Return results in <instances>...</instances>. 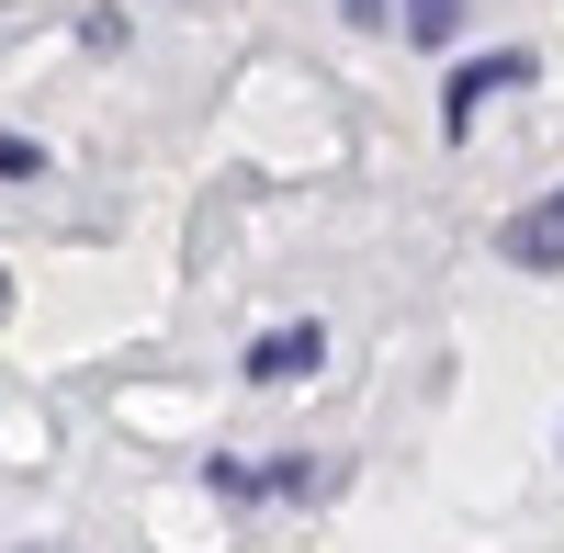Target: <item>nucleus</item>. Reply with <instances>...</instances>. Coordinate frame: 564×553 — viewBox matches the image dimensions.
<instances>
[{
  "mask_svg": "<svg viewBox=\"0 0 564 553\" xmlns=\"http://www.w3.org/2000/svg\"><path fill=\"white\" fill-rule=\"evenodd\" d=\"M542 79V57H520V45H497V57H463L452 79H441V135H475V113L497 102V90H531Z\"/></svg>",
  "mask_w": 564,
  "mask_h": 553,
  "instance_id": "obj_1",
  "label": "nucleus"
},
{
  "mask_svg": "<svg viewBox=\"0 0 564 553\" xmlns=\"http://www.w3.org/2000/svg\"><path fill=\"white\" fill-rule=\"evenodd\" d=\"M316 361H327V328H316V316H294V328L249 339V361H238V373H249V384H305Z\"/></svg>",
  "mask_w": 564,
  "mask_h": 553,
  "instance_id": "obj_2",
  "label": "nucleus"
},
{
  "mask_svg": "<svg viewBox=\"0 0 564 553\" xmlns=\"http://www.w3.org/2000/svg\"><path fill=\"white\" fill-rule=\"evenodd\" d=\"M497 249L520 260V271H564V181H553L531 215H508V238H497Z\"/></svg>",
  "mask_w": 564,
  "mask_h": 553,
  "instance_id": "obj_3",
  "label": "nucleus"
},
{
  "mask_svg": "<svg viewBox=\"0 0 564 553\" xmlns=\"http://www.w3.org/2000/svg\"><path fill=\"white\" fill-rule=\"evenodd\" d=\"M395 23H406L417 45H452V34H463V0H406V12H395Z\"/></svg>",
  "mask_w": 564,
  "mask_h": 553,
  "instance_id": "obj_4",
  "label": "nucleus"
},
{
  "mask_svg": "<svg viewBox=\"0 0 564 553\" xmlns=\"http://www.w3.org/2000/svg\"><path fill=\"white\" fill-rule=\"evenodd\" d=\"M204 486L226 497V509H249V497H271V475H260V464H238V452H226V464H204Z\"/></svg>",
  "mask_w": 564,
  "mask_h": 553,
  "instance_id": "obj_5",
  "label": "nucleus"
},
{
  "mask_svg": "<svg viewBox=\"0 0 564 553\" xmlns=\"http://www.w3.org/2000/svg\"><path fill=\"white\" fill-rule=\"evenodd\" d=\"M45 170V148H34V135H0V181H34Z\"/></svg>",
  "mask_w": 564,
  "mask_h": 553,
  "instance_id": "obj_6",
  "label": "nucleus"
},
{
  "mask_svg": "<svg viewBox=\"0 0 564 553\" xmlns=\"http://www.w3.org/2000/svg\"><path fill=\"white\" fill-rule=\"evenodd\" d=\"M339 12H350V23H395V12H384V0H339Z\"/></svg>",
  "mask_w": 564,
  "mask_h": 553,
  "instance_id": "obj_7",
  "label": "nucleus"
}]
</instances>
